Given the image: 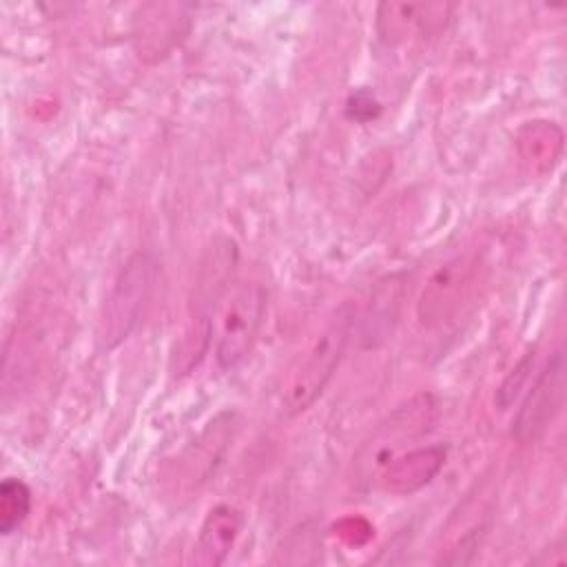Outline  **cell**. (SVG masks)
Returning a JSON list of instances; mask_svg holds the SVG:
<instances>
[{
	"mask_svg": "<svg viewBox=\"0 0 567 567\" xmlns=\"http://www.w3.org/2000/svg\"><path fill=\"white\" fill-rule=\"evenodd\" d=\"M352 326L354 308L350 301H343L326 319L323 328L312 339L308 350L301 354L299 363L292 368L286 381L281 405L288 416L306 412L323 394L326 385L330 383L334 370L343 359Z\"/></svg>",
	"mask_w": 567,
	"mask_h": 567,
	"instance_id": "6da1fadb",
	"label": "cell"
},
{
	"mask_svg": "<svg viewBox=\"0 0 567 567\" xmlns=\"http://www.w3.org/2000/svg\"><path fill=\"white\" fill-rule=\"evenodd\" d=\"M266 312V290L257 281L235 284L219 299L213 323V354L221 370H235L252 350Z\"/></svg>",
	"mask_w": 567,
	"mask_h": 567,
	"instance_id": "7a4b0ae2",
	"label": "cell"
},
{
	"mask_svg": "<svg viewBox=\"0 0 567 567\" xmlns=\"http://www.w3.org/2000/svg\"><path fill=\"white\" fill-rule=\"evenodd\" d=\"M483 259L478 252L467 250L443 261L423 284L416 299V319L423 328L432 330L452 321L461 308L476 295L483 279Z\"/></svg>",
	"mask_w": 567,
	"mask_h": 567,
	"instance_id": "3957f363",
	"label": "cell"
},
{
	"mask_svg": "<svg viewBox=\"0 0 567 567\" xmlns=\"http://www.w3.org/2000/svg\"><path fill=\"white\" fill-rule=\"evenodd\" d=\"M157 264L148 252H135L113 281L102 315V341L106 348L122 343L144 315L151 297Z\"/></svg>",
	"mask_w": 567,
	"mask_h": 567,
	"instance_id": "277c9868",
	"label": "cell"
},
{
	"mask_svg": "<svg viewBox=\"0 0 567 567\" xmlns=\"http://www.w3.org/2000/svg\"><path fill=\"white\" fill-rule=\"evenodd\" d=\"M565 399V357L560 350L551 354L532 383L516 419L514 436L523 443L538 439L556 419Z\"/></svg>",
	"mask_w": 567,
	"mask_h": 567,
	"instance_id": "5b68a950",
	"label": "cell"
},
{
	"mask_svg": "<svg viewBox=\"0 0 567 567\" xmlns=\"http://www.w3.org/2000/svg\"><path fill=\"white\" fill-rule=\"evenodd\" d=\"M452 7L445 2H381L377 7V31L385 44L439 33Z\"/></svg>",
	"mask_w": 567,
	"mask_h": 567,
	"instance_id": "8992f818",
	"label": "cell"
},
{
	"mask_svg": "<svg viewBox=\"0 0 567 567\" xmlns=\"http://www.w3.org/2000/svg\"><path fill=\"white\" fill-rule=\"evenodd\" d=\"M443 463H445L443 445L414 447L383 461L377 472V485L388 494L408 496L425 487L441 472Z\"/></svg>",
	"mask_w": 567,
	"mask_h": 567,
	"instance_id": "52a82bcc",
	"label": "cell"
},
{
	"mask_svg": "<svg viewBox=\"0 0 567 567\" xmlns=\"http://www.w3.org/2000/svg\"><path fill=\"white\" fill-rule=\"evenodd\" d=\"M514 148L523 168L529 175L545 177L558 166L563 157L565 135L554 120L536 117V120L523 122L516 128Z\"/></svg>",
	"mask_w": 567,
	"mask_h": 567,
	"instance_id": "ba28073f",
	"label": "cell"
},
{
	"mask_svg": "<svg viewBox=\"0 0 567 567\" xmlns=\"http://www.w3.org/2000/svg\"><path fill=\"white\" fill-rule=\"evenodd\" d=\"M244 527V516L237 507L217 505L213 507L195 538L190 563L197 567H219L233 551Z\"/></svg>",
	"mask_w": 567,
	"mask_h": 567,
	"instance_id": "9c48e42d",
	"label": "cell"
},
{
	"mask_svg": "<svg viewBox=\"0 0 567 567\" xmlns=\"http://www.w3.org/2000/svg\"><path fill=\"white\" fill-rule=\"evenodd\" d=\"M31 512V489L20 478H4L0 485V534L18 529Z\"/></svg>",
	"mask_w": 567,
	"mask_h": 567,
	"instance_id": "30bf717a",
	"label": "cell"
},
{
	"mask_svg": "<svg viewBox=\"0 0 567 567\" xmlns=\"http://www.w3.org/2000/svg\"><path fill=\"white\" fill-rule=\"evenodd\" d=\"M534 361H536V354H534V350H529V352L509 370V374L503 379V383L498 385L496 396H494L498 410H507V408L518 399V394L523 392V388H525L527 381H529V374H532V370H534Z\"/></svg>",
	"mask_w": 567,
	"mask_h": 567,
	"instance_id": "8fae6325",
	"label": "cell"
},
{
	"mask_svg": "<svg viewBox=\"0 0 567 567\" xmlns=\"http://www.w3.org/2000/svg\"><path fill=\"white\" fill-rule=\"evenodd\" d=\"M372 109H379V104L372 100V95L370 93H354L352 97H350V102H348V111H350V115L354 117V120H361V111H365V120L368 117H372L377 111H372Z\"/></svg>",
	"mask_w": 567,
	"mask_h": 567,
	"instance_id": "7c38bea8",
	"label": "cell"
}]
</instances>
